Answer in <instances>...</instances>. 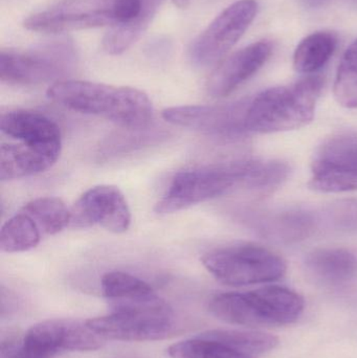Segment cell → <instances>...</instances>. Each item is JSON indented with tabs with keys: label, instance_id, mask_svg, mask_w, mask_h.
<instances>
[{
	"label": "cell",
	"instance_id": "1",
	"mask_svg": "<svg viewBox=\"0 0 357 358\" xmlns=\"http://www.w3.org/2000/svg\"><path fill=\"white\" fill-rule=\"evenodd\" d=\"M0 178L37 176L52 168L62 149L56 122L39 111L14 109L0 119Z\"/></svg>",
	"mask_w": 357,
	"mask_h": 358
},
{
	"label": "cell",
	"instance_id": "2",
	"mask_svg": "<svg viewBox=\"0 0 357 358\" xmlns=\"http://www.w3.org/2000/svg\"><path fill=\"white\" fill-rule=\"evenodd\" d=\"M48 99L85 115L104 117L128 129H143L153 119V106L142 90L79 80L52 84Z\"/></svg>",
	"mask_w": 357,
	"mask_h": 358
},
{
	"label": "cell",
	"instance_id": "3",
	"mask_svg": "<svg viewBox=\"0 0 357 358\" xmlns=\"http://www.w3.org/2000/svg\"><path fill=\"white\" fill-rule=\"evenodd\" d=\"M266 162L243 161L186 170L174 176L155 203L157 214H172L219 197L236 187L261 192Z\"/></svg>",
	"mask_w": 357,
	"mask_h": 358
},
{
	"label": "cell",
	"instance_id": "4",
	"mask_svg": "<svg viewBox=\"0 0 357 358\" xmlns=\"http://www.w3.org/2000/svg\"><path fill=\"white\" fill-rule=\"evenodd\" d=\"M324 79L309 75L293 86L268 88L249 101L245 117L247 132L276 134L312 123Z\"/></svg>",
	"mask_w": 357,
	"mask_h": 358
},
{
	"label": "cell",
	"instance_id": "5",
	"mask_svg": "<svg viewBox=\"0 0 357 358\" xmlns=\"http://www.w3.org/2000/svg\"><path fill=\"white\" fill-rule=\"evenodd\" d=\"M304 307L299 294L281 286L224 292L209 302L210 313L220 321L249 328L291 325L301 317Z\"/></svg>",
	"mask_w": 357,
	"mask_h": 358
},
{
	"label": "cell",
	"instance_id": "6",
	"mask_svg": "<svg viewBox=\"0 0 357 358\" xmlns=\"http://www.w3.org/2000/svg\"><path fill=\"white\" fill-rule=\"evenodd\" d=\"M104 342L86 322L46 320L24 334L10 331L2 336L0 358H54L64 352L98 350Z\"/></svg>",
	"mask_w": 357,
	"mask_h": 358
},
{
	"label": "cell",
	"instance_id": "7",
	"mask_svg": "<svg viewBox=\"0 0 357 358\" xmlns=\"http://www.w3.org/2000/svg\"><path fill=\"white\" fill-rule=\"evenodd\" d=\"M201 262L218 281L236 287L278 281L287 271L282 257L251 243L212 250L203 255Z\"/></svg>",
	"mask_w": 357,
	"mask_h": 358
},
{
	"label": "cell",
	"instance_id": "8",
	"mask_svg": "<svg viewBox=\"0 0 357 358\" xmlns=\"http://www.w3.org/2000/svg\"><path fill=\"white\" fill-rule=\"evenodd\" d=\"M308 187L319 193L357 191V134L342 132L319 147Z\"/></svg>",
	"mask_w": 357,
	"mask_h": 358
},
{
	"label": "cell",
	"instance_id": "9",
	"mask_svg": "<svg viewBox=\"0 0 357 358\" xmlns=\"http://www.w3.org/2000/svg\"><path fill=\"white\" fill-rule=\"evenodd\" d=\"M105 341L153 342L175 334L176 317L171 307L159 310H110L85 321Z\"/></svg>",
	"mask_w": 357,
	"mask_h": 358
},
{
	"label": "cell",
	"instance_id": "10",
	"mask_svg": "<svg viewBox=\"0 0 357 358\" xmlns=\"http://www.w3.org/2000/svg\"><path fill=\"white\" fill-rule=\"evenodd\" d=\"M258 10L257 0H238L224 8L193 43V63L207 67L221 61L255 20Z\"/></svg>",
	"mask_w": 357,
	"mask_h": 358
},
{
	"label": "cell",
	"instance_id": "11",
	"mask_svg": "<svg viewBox=\"0 0 357 358\" xmlns=\"http://www.w3.org/2000/svg\"><path fill=\"white\" fill-rule=\"evenodd\" d=\"M73 59V48L67 43H54L31 50H2L0 79L14 85H40L59 81Z\"/></svg>",
	"mask_w": 357,
	"mask_h": 358
},
{
	"label": "cell",
	"instance_id": "12",
	"mask_svg": "<svg viewBox=\"0 0 357 358\" xmlns=\"http://www.w3.org/2000/svg\"><path fill=\"white\" fill-rule=\"evenodd\" d=\"M115 0H62L31 15L23 25L31 31L61 34L115 24Z\"/></svg>",
	"mask_w": 357,
	"mask_h": 358
},
{
	"label": "cell",
	"instance_id": "13",
	"mask_svg": "<svg viewBox=\"0 0 357 358\" xmlns=\"http://www.w3.org/2000/svg\"><path fill=\"white\" fill-rule=\"evenodd\" d=\"M71 227L75 229L100 225L115 234L131 224V212L125 196L115 185H96L86 191L73 204Z\"/></svg>",
	"mask_w": 357,
	"mask_h": 358
},
{
	"label": "cell",
	"instance_id": "14",
	"mask_svg": "<svg viewBox=\"0 0 357 358\" xmlns=\"http://www.w3.org/2000/svg\"><path fill=\"white\" fill-rule=\"evenodd\" d=\"M249 101L215 106L187 105L169 107L161 111V117L168 123L180 127L216 136H237L247 132L245 117Z\"/></svg>",
	"mask_w": 357,
	"mask_h": 358
},
{
	"label": "cell",
	"instance_id": "15",
	"mask_svg": "<svg viewBox=\"0 0 357 358\" xmlns=\"http://www.w3.org/2000/svg\"><path fill=\"white\" fill-rule=\"evenodd\" d=\"M272 52V42L260 40L220 61L207 81L210 96L224 98L234 92L265 65Z\"/></svg>",
	"mask_w": 357,
	"mask_h": 358
},
{
	"label": "cell",
	"instance_id": "16",
	"mask_svg": "<svg viewBox=\"0 0 357 358\" xmlns=\"http://www.w3.org/2000/svg\"><path fill=\"white\" fill-rule=\"evenodd\" d=\"M161 0H115V24L103 40L105 52L123 54L131 48L149 27Z\"/></svg>",
	"mask_w": 357,
	"mask_h": 358
},
{
	"label": "cell",
	"instance_id": "17",
	"mask_svg": "<svg viewBox=\"0 0 357 358\" xmlns=\"http://www.w3.org/2000/svg\"><path fill=\"white\" fill-rule=\"evenodd\" d=\"M101 289L110 310H155L170 306L144 280L123 271L105 273Z\"/></svg>",
	"mask_w": 357,
	"mask_h": 358
},
{
	"label": "cell",
	"instance_id": "18",
	"mask_svg": "<svg viewBox=\"0 0 357 358\" xmlns=\"http://www.w3.org/2000/svg\"><path fill=\"white\" fill-rule=\"evenodd\" d=\"M308 273L323 284L343 285L357 275V258L345 248H316L307 255Z\"/></svg>",
	"mask_w": 357,
	"mask_h": 358
},
{
	"label": "cell",
	"instance_id": "19",
	"mask_svg": "<svg viewBox=\"0 0 357 358\" xmlns=\"http://www.w3.org/2000/svg\"><path fill=\"white\" fill-rule=\"evenodd\" d=\"M337 36L333 31H320L304 38L293 54V69L304 75L320 71L330 60L337 46Z\"/></svg>",
	"mask_w": 357,
	"mask_h": 358
},
{
	"label": "cell",
	"instance_id": "20",
	"mask_svg": "<svg viewBox=\"0 0 357 358\" xmlns=\"http://www.w3.org/2000/svg\"><path fill=\"white\" fill-rule=\"evenodd\" d=\"M21 210L29 215L45 235H56L71 227V210L60 198H36L27 202Z\"/></svg>",
	"mask_w": 357,
	"mask_h": 358
},
{
	"label": "cell",
	"instance_id": "21",
	"mask_svg": "<svg viewBox=\"0 0 357 358\" xmlns=\"http://www.w3.org/2000/svg\"><path fill=\"white\" fill-rule=\"evenodd\" d=\"M41 235L37 223L21 210L2 225L0 248L8 254L27 252L39 244Z\"/></svg>",
	"mask_w": 357,
	"mask_h": 358
},
{
	"label": "cell",
	"instance_id": "22",
	"mask_svg": "<svg viewBox=\"0 0 357 358\" xmlns=\"http://www.w3.org/2000/svg\"><path fill=\"white\" fill-rule=\"evenodd\" d=\"M214 340L249 357L264 355L274 350L279 338L258 330H211L205 332Z\"/></svg>",
	"mask_w": 357,
	"mask_h": 358
},
{
	"label": "cell",
	"instance_id": "23",
	"mask_svg": "<svg viewBox=\"0 0 357 358\" xmlns=\"http://www.w3.org/2000/svg\"><path fill=\"white\" fill-rule=\"evenodd\" d=\"M168 353L171 358H254L214 340L205 332L172 345Z\"/></svg>",
	"mask_w": 357,
	"mask_h": 358
},
{
	"label": "cell",
	"instance_id": "24",
	"mask_svg": "<svg viewBox=\"0 0 357 358\" xmlns=\"http://www.w3.org/2000/svg\"><path fill=\"white\" fill-rule=\"evenodd\" d=\"M335 100L345 108H357V39L344 52L333 85Z\"/></svg>",
	"mask_w": 357,
	"mask_h": 358
},
{
	"label": "cell",
	"instance_id": "25",
	"mask_svg": "<svg viewBox=\"0 0 357 358\" xmlns=\"http://www.w3.org/2000/svg\"><path fill=\"white\" fill-rule=\"evenodd\" d=\"M333 216L337 224L357 229V200L341 202L335 206Z\"/></svg>",
	"mask_w": 357,
	"mask_h": 358
},
{
	"label": "cell",
	"instance_id": "26",
	"mask_svg": "<svg viewBox=\"0 0 357 358\" xmlns=\"http://www.w3.org/2000/svg\"><path fill=\"white\" fill-rule=\"evenodd\" d=\"M305 6H309V8H316L324 6L325 4L328 3L330 0H302Z\"/></svg>",
	"mask_w": 357,
	"mask_h": 358
},
{
	"label": "cell",
	"instance_id": "27",
	"mask_svg": "<svg viewBox=\"0 0 357 358\" xmlns=\"http://www.w3.org/2000/svg\"><path fill=\"white\" fill-rule=\"evenodd\" d=\"M191 0H172L174 4L180 8H187L190 6Z\"/></svg>",
	"mask_w": 357,
	"mask_h": 358
},
{
	"label": "cell",
	"instance_id": "28",
	"mask_svg": "<svg viewBox=\"0 0 357 358\" xmlns=\"http://www.w3.org/2000/svg\"><path fill=\"white\" fill-rule=\"evenodd\" d=\"M350 1H351L352 3L356 4V6H357V0H350Z\"/></svg>",
	"mask_w": 357,
	"mask_h": 358
}]
</instances>
